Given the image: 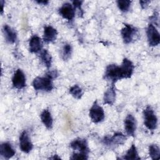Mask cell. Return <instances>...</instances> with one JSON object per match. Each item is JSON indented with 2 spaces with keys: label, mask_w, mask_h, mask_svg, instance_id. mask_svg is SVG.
<instances>
[{
  "label": "cell",
  "mask_w": 160,
  "mask_h": 160,
  "mask_svg": "<svg viewBox=\"0 0 160 160\" xmlns=\"http://www.w3.org/2000/svg\"><path fill=\"white\" fill-rule=\"evenodd\" d=\"M32 86L36 91L49 92L54 88L52 79L46 74L44 76H38L32 81Z\"/></svg>",
  "instance_id": "cell-1"
},
{
  "label": "cell",
  "mask_w": 160,
  "mask_h": 160,
  "mask_svg": "<svg viewBox=\"0 0 160 160\" xmlns=\"http://www.w3.org/2000/svg\"><path fill=\"white\" fill-rule=\"evenodd\" d=\"M104 78L111 82V84H115L118 80L122 79V73L120 66H118L116 64H110L106 68L104 74Z\"/></svg>",
  "instance_id": "cell-2"
},
{
  "label": "cell",
  "mask_w": 160,
  "mask_h": 160,
  "mask_svg": "<svg viewBox=\"0 0 160 160\" xmlns=\"http://www.w3.org/2000/svg\"><path fill=\"white\" fill-rule=\"evenodd\" d=\"M143 119L144 126L151 131L157 128L158 118L151 106H147L143 111Z\"/></svg>",
  "instance_id": "cell-3"
},
{
  "label": "cell",
  "mask_w": 160,
  "mask_h": 160,
  "mask_svg": "<svg viewBox=\"0 0 160 160\" xmlns=\"http://www.w3.org/2000/svg\"><path fill=\"white\" fill-rule=\"evenodd\" d=\"M89 117L94 123H99L102 122L105 118V113L103 108L98 104V101H95L89 112Z\"/></svg>",
  "instance_id": "cell-4"
},
{
  "label": "cell",
  "mask_w": 160,
  "mask_h": 160,
  "mask_svg": "<svg viewBox=\"0 0 160 160\" xmlns=\"http://www.w3.org/2000/svg\"><path fill=\"white\" fill-rule=\"evenodd\" d=\"M138 29L129 24H124V28L121 30V34L124 43L129 44L138 36Z\"/></svg>",
  "instance_id": "cell-5"
},
{
  "label": "cell",
  "mask_w": 160,
  "mask_h": 160,
  "mask_svg": "<svg viewBox=\"0 0 160 160\" xmlns=\"http://www.w3.org/2000/svg\"><path fill=\"white\" fill-rule=\"evenodd\" d=\"M127 140V136L121 132H115L112 136H106L102 139V142L104 145L112 147L119 146L124 144Z\"/></svg>",
  "instance_id": "cell-6"
},
{
  "label": "cell",
  "mask_w": 160,
  "mask_h": 160,
  "mask_svg": "<svg viewBox=\"0 0 160 160\" xmlns=\"http://www.w3.org/2000/svg\"><path fill=\"white\" fill-rule=\"evenodd\" d=\"M69 146L73 149L74 152L88 155L90 152L88 141L86 139L76 138L71 142Z\"/></svg>",
  "instance_id": "cell-7"
},
{
  "label": "cell",
  "mask_w": 160,
  "mask_h": 160,
  "mask_svg": "<svg viewBox=\"0 0 160 160\" xmlns=\"http://www.w3.org/2000/svg\"><path fill=\"white\" fill-rule=\"evenodd\" d=\"M148 42L149 46L154 47L160 42V35L156 28L152 23H149L146 30Z\"/></svg>",
  "instance_id": "cell-8"
},
{
  "label": "cell",
  "mask_w": 160,
  "mask_h": 160,
  "mask_svg": "<svg viewBox=\"0 0 160 160\" xmlns=\"http://www.w3.org/2000/svg\"><path fill=\"white\" fill-rule=\"evenodd\" d=\"M124 130L127 135L134 137L137 127L136 119L135 117L131 114H128L124 119Z\"/></svg>",
  "instance_id": "cell-9"
},
{
  "label": "cell",
  "mask_w": 160,
  "mask_h": 160,
  "mask_svg": "<svg viewBox=\"0 0 160 160\" xmlns=\"http://www.w3.org/2000/svg\"><path fill=\"white\" fill-rule=\"evenodd\" d=\"M12 84L14 88L21 89L26 86V78L24 73L21 69H18L12 78Z\"/></svg>",
  "instance_id": "cell-10"
},
{
  "label": "cell",
  "mask_w": 160,
  "mask_h": 160,
  "mask_svg": "<svg viewBox=\"0 0 160 160\" xmlns=\"http://www.w3.org/2000/svg\"><path fill=\"white\" fill-rule=\"evenodd\" d=\"M19 148L24 153H29L33 148V144L26 131H23L19 136Z\"/></svg>",
  "instance_id": "cell-11"
},
{
  "label": "cell",
  "mask_w": 160,
  "mask_h": 160,
  "mask_svg": "<svg viewBox=\"0 0 160 160\" xmlns=\"http://www.w3.org/2000/svg\"><path fill=\"white\" fill-rule=\"evenodd\" d=\"M76 10L72 4L69 2L64 3L59 9V14L69 21H72L75 16Z\"/></svg>",
  "instance_id": "cell-12"
},
{
  "label": "cell",
  "mask_w": 160,
  "mask_h": 160,
  "mask_svg": "<svg viewBox=\"0 0 160 160\" xmlns=\"http://www.w3.org/2000/svg\"><path fill=\"white\" fill-rule=\"evenodd\" d=\"M120 68L122 79H128L132 76L134 69V65L130 59L124 58L120 65Z\"/></svg>",
  "instance_id": "cell-13"
},
{
  "label": "cell",
  "mask_w": 160,
  "mask_h": 160,
  "mask_svg": "<svg viewBox=\"0 0 160 160\" xmlns=\"http://www.w3.org/2000/svg\"><path fill=\"white\" fill-rule=\"evenodd\" d=\"M116 98V87L114 84H111V86H109L107 90L104 92L103 96V103L104 104H108L112 106Z\"/></svg>",
  "instance_id": "cell-14"
},
{
  "label": "cell",
  "mask_w": 160,
  "mask_h": 160,
  "mask_svg": "<svg viewBox=\"0 0 160 160\" xmlns=\"http://www.w3.org/2000/svg\"><path fill=\"white\" fill-rule=\"evenodd\" d=\"M58 36L57 30L51 26H45L43 32V41L46 43L53 42Z\"/></svg>",
  "instance_id": "cell-15"
},
{
  "label": "cell",
  "mask_w": 160,
  "mask_h": 160,
  "mask_svg": "<svg viewBox=\"0 0 160 160\" xmlns=\"http://www.w3.org/2000/svg\"><path fill=\"white\" fill-rule=\"evenodd\" d=\"M43 43L41 38L38 35H33L29 41V51L32 53H37L41 51Z\"/></svg>",
  "instance_id": "cell-16"
},
{
  "label": "cell",
  "mask_w": 160,
  "mask_h": 160,
  "mask_svg": "<svg viewBox=\"0 0 160 160\" xmlns=\"http://www.w3.org/2000/svg\"><path fill=\"white\" fill-rule=\"evenodd\" d=\"M0 154L4 159H9L13 157L16 154V151L12 148L11 143L4 142L0 146Z\"/></svg>",
  "instance_id": "cell-17"
},
{
  "label": "cell",
  "mask_w": 160,
  "mask_h": 160,
  "mask_svg": "<svg viewBox=\"0 0 160 160\" xmlns=\"http://www.w3.org/2000/svg\"><path fill=\"white\" fill-rule=\"evenodd\" d=\"M3 33L6 41L9 44H13L17 39V33L16 31L8 24H4L2 28Z\"/></svg>",
  "instance_id": "cell-18"
},
{
  "label": "cell",
  "mask_w": 160,
  "mask_h": 160,
  "mask_svg": "<svg viewBox=\"0 0 160 160\" xmlns=\"http://www.w3.org/2000/svg\"><path fill=\"white\" fill-rule=\"evenodd\" d=\"M40 118L42 124L47 129H51L52 128L53 119L50 111L48 109H44L42 111L40 114Z\"/></svg>",
  "instance_id": "cell-19"
},
{
  "label": "cell",
  "mask_w": 160,
  "mask_h": 160,
  "mask_svg": "<svg viewBox=\"0 0 160 160\" xmlns=\"http://www.w3.org/2000/svg\"><path fill=\"white\" fill-rule=\"evenodd\" d=\"M122 159L127 160H139L141 158L138 155V152L136 146L132 144L131 147L127 151L126 153L122 157Z\"/></svg>",
  "instance_id": "cell-20"
},
{
  "label": "cell",
  "mask_w": 160,
  "mask_h": 160,
  "mask_svg": "<svg viewBox=\"0 0 160 160\" xmlns=\"http://www.w3.org/2000/svg\"><path fill=\"white\" fill-rule=\"evenodd\" d=\"M40 59L48 68H50L52 64V56L47 49H43L40 52Z\"/></svg>",
  "instance_id": "cell-21"
},
{
  "label": "cell",
  "mask_w": 160,
  "mask_h": 160,
  "mask_svg": "<svg viewBox=\"0 0 160 160\" xmlns=\"http://www.w3.org/2000/svg\"><path fill=\"white\" fill-rule=\"evenodd\" d=\"M69 91L71 96L76 99H80L83 95V91L81 88L78 84H74V86H71L69 88Z\"/></svg>",
  "instance_id": "cell-22"
},
{
  "label": "cell",
  "mask_w": 160,
  "mask_h": 160,
  "mask_svg": "<svg viewBox=\"0 0 160 160\" xmlns=\"http://www.w3.org/2000/svg\"><path fill=\"white\" fill-rule=\"evenodd\" d=\"M149 154L152 159H159L160 157V149L156 144L149 146Z\"/></svg>",
  "instance_id": "cell-23"
},
{
  "label": "cell",
  "mask_w": 160,
  "mask_h": 160,
  "mask_svg": "<svg viewBox=\"0 0 160 160\" xmlns=\"http://www.w3.org/2000/svg\"><path fill=\"white\" fill-rule=\"evenodd\" d=\"M72 52V48L71 45L70 44L66 43L63 46V48L62 49L61 56H62V59L64 61L68 60L71 56Z\"/></svg>",
  "instance_id": "cell-24"
},
{
  "label": "cell",
  "mask_w": 160,
  "mask_h": 160,
  "mask_svg": "<svg viewBox=\"0 0 160 160\" xmlns=\"http://www.w3.org/2000/svg\"><path fill=\"white\" fill-rule=\"evenodd\" d=\"M117 6L118 8L123 12H126L129 11L131 4V1L129 0H118L116 1Z\"/></svg>",
  "instance_id": "cell-25"
},
{
  "label": "cell",
  "mask_w": 160,
  "mask_h": 160,
  "mask_svg": "<svg viewBox=\"0 0 160 160\" xmlns=\"http://www.w3.org/2000/svg\"><path fill=\"white\" fill-rule=\"evenodd\" d=\"M83 2L82 1H72V5L76 9H78V14L79 16H82L83 15V11H82V9L81 8V5H82V3Z\"/></svg>",
  "instance_id": "cell-26"
},
{
  "label": "cell",
  "mask_w": 160,
  "mask_h": 160,
  "mask_svg": "<svg viewBox=\"0 0 160 160\" xmlns=\"http://www.w3.org/2000/svg\"><path fill=\"white\" fill-rule=\"evenodd\" d=\"M71 159H88V155H86V154H80V153H78V152H73L71 157Z\"/></svg>",
  "instance_id": "cell-27"
},
{
  "label": "cell",
  "mask_w": 160,
  "mask_h": 160,
  "mask_svg": "<svg viewBox=\"0 0 160 160\" xmlns=\"http://www.w3.org/2000/svg\"><path fill=\"white\" fill-rule=\"evenodd\" d=\"M47 75H48L49 77H51L52 79L56 78L59 76V73L57 70H52L49 71L46 73Z\"/></svg>",
  "instance_id": "cell-28"
},
{
  "label": "cell",
  "mask_w": 160,
  "mask_h": 160,
  "mask_svg": "<svg viewBox=\"0 0 160 160\" xmlns=\"http://www.w3.org/2000/svg\"><path fill=\"white\" fill-rule=\"evenodd\" d=\"M151 2L150 1H140L139 3H140V6L142 8V9H146L149 4Z\"/></svg>",
  "instance_id": "cell-29"
},
{
  "label": "cell",
  "mask_w": 160,
  "mask_h": 160,
  "mask_svg": "<svg viewBox=\"0 0 160 160\" xmlns=\"http://www.w3.org/2000/svg\"><path fill=\"white\" fill-rule=\"evenodd\" d=\"M5 2L3 0H1L0 1V5H1V14H2L3 13V11H4V4Z\"/></svg>",
  "instance_id": "cell-30"
},
{
  "label": "cell",
  "mask_w": 160,
  "mask_h": 160,
  "mask_svg": "<svg viewBox=\"0 0 160 160\" xmlns=\"http://www.w3.org/2000/svg\"><path fill=\"white\" fill-rule=\"evenodd\" d=\"M36 2H38V4H43V5H46L47 4L49 3V1H36Z\"/></svg>",
  "instance_id": "cell-31"
},
{
  "label": "cell",
  "mask_w": 160,
  "mask_h": 160,
  "mask_svg": "<svg viewBox=\"0 0 160 160\" xmlns=\"http://www.w3.org/2000/svg\"><path fill=\"white\" fill-rule=\"evenodd\" d=\"M50 159H61V158L58 156V155H53L52 157L50 158Z\"/></svg>",
  "instance_id": "cell-32"
}]
</instances>
